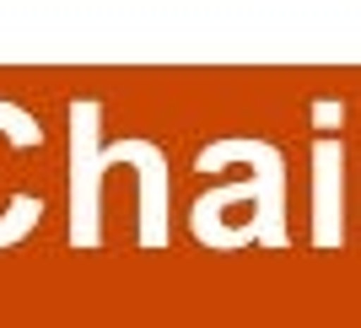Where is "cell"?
<instances>
[{
	"mask_svg": "<svg viewBox=\"0 0 361 328\" xmlns=\"http://www.w3.org/2000/svg\"><path fill=\"white\" fill-rule=\"evenodd\" d=\"M0 134H6L11 146H38V140H44L38 119H32L27 108H16V103H0ZM38 215H44V199H27V194L11 199V210L0 215V248H6V242H16V237H27Z\"/></svg>",
	"mask_w": 361,
	"mask_h": 328,
	"instance_id": "7a4b0ae2",
	"label": "cell"
},
{
	"mask_svg": "<svg viewBox=\"0 0 361 328\" xmlns=\"http://www.w3.org/2000/svg\"><path fill=\"white\" fill-rule=\"evenodd\" d=\"M97 119L103 108L97 103H75L71 108V242L75 248H92L97 242V189H103V172L114 162H140L146 172L151 162H162V151L151 140H119V146H97Z\"/></svg>",
	"mask_w": 361,
	"mask_h": 328,
	"instance_id": "6da1fadb",
	"label": "cell"
}]
</instances>
